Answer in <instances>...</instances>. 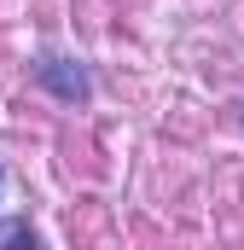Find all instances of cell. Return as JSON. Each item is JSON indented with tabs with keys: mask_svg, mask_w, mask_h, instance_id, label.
Instances as JSON below:
<instances>
[{
	"mask_svg": "<svg viewBox=\"0 0 244 250\" xmlns=\"http://www.w3.org/2000/svg\"><path fill=\"white\" fill-rule=\"evenodd\" d=\"M29 82L47 87V93L64 99V105H87V99H93V76H87V64L70 59V53H35V59H29Z\"/></svg>",
	"mask_w": 244,
	"mask_h": 250,
	"instance_id": "obj_1",
	"label": "cell"
},
{
	"mask_svg": "<svg viewBox=\"0 0 244 250\" xmlns=\"http://www.w3.org/2000/svg\"><path fill=\"white\" fill-rule=\"evenodd\" d=\"M0 250H41V233L29 227V215H0Z\"/></svg>",
	"mask_w": 244,
	"mask_h": 250,
	"instance_id": "obj_2",
	"label": "cell"
},
{
	"mask_svg": "<svg viewBox=\"0 0 244 250\" xmlns=\"http://www.w3.org/2000/svg\"><path fill=\"white\" fill-rule=\"evenodd\" d=\"M0 187H6V169H0Z\"/></svg>",
	"mask_w": 244,
	"mask_h": 250,
	"instance_id": "obj_3",
	"label": "cell"
}]
</instances>
